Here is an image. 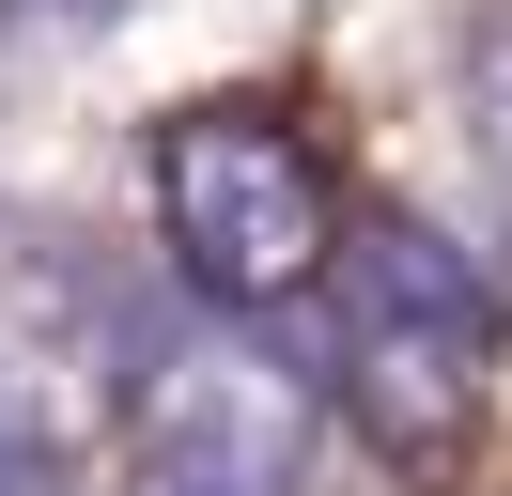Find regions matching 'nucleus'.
Here are the masks:
<instances>
[{
  "mask_svg": "<svg viewBox=\"0 0 512 496\" xmlns=\"http://www.w3.org/2000/svg\"><path fill=\"white\" fill-rule=\"evenodd\" d=\"M326 388L373 419V450H450L497 388V295L450 233L373 217V233L326 248Z\"/></svg>",
  "mask_w": 512,
  "mask_h": 496,
  "instance_id": "nucleus-1",
  "label": "nucleus"
},
{
  "mask_svg": "<svg viewBox=\"0 0 512 496\" xmlns=\"http://www.w3.org/2000/svg\"><path fill=\"white\" fill-rule=\"evenodd\" d=\"M125 496H311V465H202V450H140Z\"/></svg>",
  "mask_w": 512,
  "mask_h": 496,
  "instance_id": "nucleus-3",
  "label": "nucleus"
},
{
  "mask_svg": "<svg viewBox=\"0 0 512 496\" xmlns=\"http://www.w3.org/2000/svg\"><path fill=\"white\" fill-rule=\"evenodd\" d=\"M156 233H171V279H187L218 326L249 310H295L326 295V248H342V202H326V155L264 109H187L156 140Z\"/></svg>",
  "mask_w": 512,
  "mask_h": 496,
  "instance_id": "nucleus-2",
  "label": "nucleus"
},
{
  "mask_svg": "<svg viewBox=\"0 0 512 496\" xmlns=\"http://www.w3.org/2000/svg\"><path fill=\"white\" fill-rule=\"evenodd\" d=\"M466 109H481V155H497V186H512V16H481V47H466Z\"/></svg>",
  "mask_w": 512,
  "mask_h": 496,
  "instance_id": "nucleus-4",
  "label": "nucleus"
},
{
  "mask_svg": "<svg viewBox=\"0 0 512 496\" xmlns=\"http://www.w3.org/2000/svg\"><path fill=\"white\" fill-rule=\"evenodd\" d=\"M32 16H94V0H0V31H32Z\"/></svg>",
  "mask_w": 512,
  "mask_h": 496,
  "instance_id": "nucleus-6",
  "label": "nucleus"
},
{
  "mask_svg": "<svg viewBox=\"0 0 512 496\" xmlns=\"http://www.w3.org/2000/svg\"><path fill=\"white\" fill-rule=\"evenodd\" d=\"M0 496H47V450H16V434H0Z\"/></svg>",
  "mask_w": 512,
  "mask_h": 496,
  "instance_id": "nucleus-5",
  "label": "nucleus"
}]
</instances>
